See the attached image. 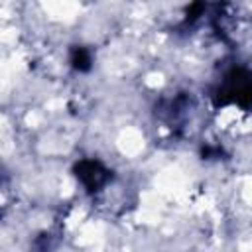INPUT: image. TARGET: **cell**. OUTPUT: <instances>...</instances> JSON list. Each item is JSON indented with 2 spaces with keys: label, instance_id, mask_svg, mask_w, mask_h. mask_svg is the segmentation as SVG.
I'll use <instances>...</instances> for the list:
<instances>
[{
  "label": "cell",
  "instance_id": "cell-2",
  "mask_svg": "<svg viewBox=\"0 0 252 252\" xmlns=\"http://www.w3.org/2000/svg\"><path fill=\"white\" fill-rule=\"evenodd\" d=\"M75 175L77 179L87 187V191H98L100 187H104L112 173L110 169H106L100 161L96 159H81L77 165H75Z\"/></svg>",
  "mask_w": 252,
  "mask_h": 252
},
{
  "label": "cell",
  "instance_id": "cell-3",
  "mask_svg": "<svg viewBox=\"0 0 252 252\" xmlns=\"http://www.w3.org/2000/svg\"><path fill=\"white\" fill-rule=\"evenodd\" d=\"M69 63H71V67H73L75 71L85 73V71H89V69H91V65H93V57H91V53H89V49H87V47L77 45V47H73V49H71Z\"/></svg>",
  "mask_w": 252,
  "mask_h": 252
},
{
  "label": "cell",
  "instance_id": "cell-1",
  "mask_svg": "<svg viewBox=\"0 0 252 252\" xmlns=\"http://www.w3.org/2000/svg\"><path fill=\"white\" fill-rule=\"evenodd\" d=\"M213 96H215V104L234 102L244 108L252 106V73L242 67L228 71L224 75L219 91Z\"/></svg>",
  "mask_w": 252,
  "mask_h": 252
}]
</instances>
